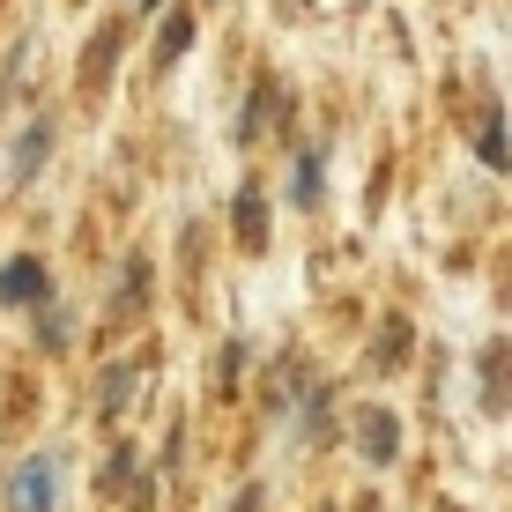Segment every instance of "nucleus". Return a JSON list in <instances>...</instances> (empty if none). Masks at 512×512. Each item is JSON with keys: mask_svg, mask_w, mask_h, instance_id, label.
<instances>
[{"mask_svg": "<svg viewBox=\"0 0 512 512\" xmlns=\"http://www.w3.org/2000/svg\"><path fill=\"white\" fill-rule=\"evenodd\" d=\"M45 149H52V119H38V127L23 134V149H15V179H30V171L45 164Z\"/></svg>", "mask_w": 512, "mask_h": 512, "instance_id": "obj_5", "label": "nucleus"}, {"mask_svg": "<svg viewBox=\"0 0 512 512\" xmlns=\"http://www.w3.org/2000/svg\"><path fill=\"white\" fill-rule=\"evenodd\" d=\"M186 45H193V15H171V23H164V38H156V60L171 67V60H179Z\"/></svg>", "mask_w": 512, "mask_h": 512, "instance_id": "obj_6", "label": "nucleus"}, {"mask_svg": "<svg viewBox=\"0 0 512 512\" xmlns=\"http://www.w3.org/2000/svg\"><path fill=\"white\" fill-rule=\"evenodd\" d=\"M401 349H409V327H386V342H379V364H394Z\"/></svg>", "mask_w": 512, "mask_h": 512, "instance_id": "obj_10", "label": "nucleus"}, {"mask_svg": "<svg viewBox=\"0 0 512 512\" xmlns=\"http://www.w3.org/2000/svg\"><path fill=\"white\" fill-rule=\"evenodd\" d=\"M0 297H8V305L45 297V268H38V260H8V268H0Z\"/></svg>", "mask_w": 512, "mask_h": 512, "instance_id": "obj_3", "label": "nucleus"}, {"mask_svg": "<svg viewBox=\"0 0 512 512\" xmlns=\"http://www.w3.org/2000/svg\"><path fill=\"white\" fill-rule=\"evenodd\" d=\"M475 149H483V164H512V149H505V127H498V119H490V127H483V141H475Z\"/></svg>", "mask_w": 512, "mask_h": 512, "instance_id": "obj_8", "label": "nucleus"}, {"mask_svg": "<svg viewBox=\"0 0 512 512\" xmlns=\"http://www.w3.org/2000/svg\"><path fill=\"white\" fill-rule=\"evenodd\" d=\"M134 394V364H112V379H104V416H119Z\"/></svg>", "mask_w": 512, "mask_h": 512, "instance_id": "obj_7", "label": "nucleus"}, {"mask_svg": "<svg viewBox=\"0 0 512 512\" xmlns=\"http://www.w3.org/2000/svg\"><path fill=\"white\" fill-rule=\"evenodd\" d=\"M52 498H60V468H52V453H30L15 475V512H52Z\"/></svg>", "mask_w": 512, "mask_h": 512, "instance_id": "obj_1", "label": "nucleus"}, {"mask_svg": "<svg viewBox=\"0 0 512 512\" xmlns=\"http://www.w3.org/2000/svg\"><path fill=\"white\" fill-rule=\"evenodd\" d=\"M238 238H245V245H268V208H260L253 186L238 193Z\"/></svg>", "mask_w": 512, "mask_h": 512, "instance_id": "obj_4", "label": "nucleus"}, {"mask_svg": "<svg viewBox=\"0 0 512 512\" xmlns=\"http://www.w3.org/2000/svg\"><path fill=\"white\" fill-rule=\"evenodd\" d=\"M357 446H364V461L372 468H386L401 453V423L386 416V409H364V423H357Z\"/></svg>", "mask_w": 512, "mask_h": 512, "instance_id": "obj_2", "label": "nucleus"}, {"mask_svg": "<svg viewBox=\"0 0 512 512\" xmlns=\"http://www.w3.org/2000/svg\"><path fill=\"white\" fill-rule=\"evenodd\" d=\"M297 201H320V156H305V164H297Z\"/></svg>", "mask_w": 512, "mask_h": 512, "instance_id": "obj_9", "label": "nucleus"}]
</instances>
